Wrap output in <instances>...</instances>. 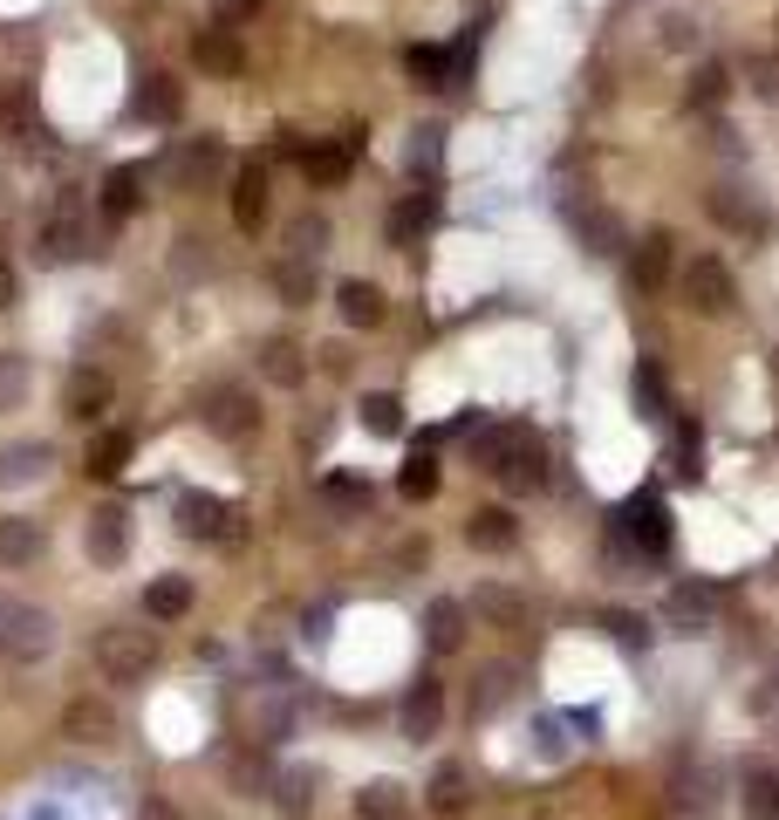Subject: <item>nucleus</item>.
I'll use <instances>...</instances> for the list:
<instances>
[{"label":"nucleus","instance_id":"nucleus-1","mask_svg":"<svg viewBox=\"0 0 779 820\" xmlns=\"http://www.w3.org/2000/svg\"><path fill=\"white\" fill-rule=\"evenodd\" d=\"M96 663H103V677H110V684L151 677V663H158V636L117 623V629H103V636H96Z\"/></svg>","mask_w":779,"mask_h":820},{"label":"nucleus","instance_id":"nucleus-2","mask_svg":"<svg viewBox=\"0 0 779 820\" xmlns=\"http://www.w3.org/2000/svg\"><path fill=\"white\" fill-rule=\"evenodd\" d=\"M684 294H691V308H705V315H732V301H739V288H732V274H724L718 253H697V261L684 267Z\"/></svg>","mask_w":779,"mask_h":820},{"label":"nucleus","instance_id":"nucleus-3","mask_svg":"<svg viewBox=\"0 0 779 820\" xmlns=\"http://www.w3.org/2000/svg\"><path fill=\"white\" fill-rule=\"evenodd\" d=\"M0 643H8V656H48V643H56V629H48V615L41 608H0Z\"/></svg>","mask_w":779,"mask_h":820},{"label":"nucleus","instance_id":"nucleus-4","mask_svg":"<svg viewBox=\"0 0 779 820\" xmlns=\"http://www.w3.org/2000/svg\"><path fill=\"white\" fill-rule=\"evenodd\" d=\"M205 424H213L219 438H247V431L260 424V403H253L247 390H232V383H226V390L205 397Z\"/></svg>","mask_w":779,"mask_h":820},{"label":"nucleus","instance_id":"nucleus-5","mask_svg":"<svg viewBox=\"0 0 779 820\" xmlns=\"http://www.w3.org/2000/svg\"><path fill=\"white\" fill-rule=\"evenodd\" d=\"M622 527H630V541H636L643 554H663V547H670V512H663V499H630V506H622Z\"/></svg>","mask_w":779,"mask_h":820},{"label":"nucleus","instance_id":"nucleus-6","mask_svg":"<svg viewBox=\"0 0 779 820\" xmlns=\"http://www.w3.org/2000/svg\"><path fill=\"white\" fill-rule=\"evenodd\" d=\"M232 512L219 506V499H205V493H185L178 499V527L185 533H199V541H226V533H240V527H226Z\"/></svg>","mask_w":779,"mask_h":820},{"label":"nucleus","instance_id":"nucleus-7","mask_svg":"<svg viewBox=\"0 0 779 820\" xmlns=\"http://www.w3.org/2000/svg\"><path fill=\"white\" fill-rule=\"evenodd\" d=\"M232 219H240V233H260V219H267V171L260 165L232 178Z\"/></svg>","mask_w":779,"mask_h":820},{"label":"nucleus","instance_id":"nucleus-8","mask_svg":"<svg viewBox=\"0 0 779 820\" xmlns=\"http://www.w3.org/2000/svg\"><path fill=\"white\" fill-rule=\"evenodd\" d=\"M103 410H110V376H103V370H75L69 376V418L96 424Z\"/></svg>","mask_w":779,"mask_h":820},{"label":"nucleus","instance_id":"nucleus-9","mask_svg":"<svg viewBox=\"0 0 779 820\" xmlns=\"http://www.w3.org/2000/svg\"><path fill=\"white\" fill-rule=\"evenodd\" d=\"M185 608H192V581L185 575H158V581L144 588V615H151V623H178Z\"/></svg>","mask_w":779,"mask_h":820},{"label":"nucleus","instance_id":"nucleus-10","mask_svg":"<svg viewBox=\"0 0 779 820\" xmlns=\"http://www.w3.org/2000/svg\"><path fill=\"white\" fill-rule=\"evenodd\" d=\"M335 308H343L349 328H376L383 322V288H370V280H343V288H335Z\"/></svg>","mask_w":779,"mask_h":820},{"label":"nucleus","instance_id":"nucleus-11","mask_svg":"<svg viewBox=\"0 0 779 820\" xmlns=\"http://www.w3.org/2000/svg\"><path fill=\"white\" fill-rule=\"evenodd\" d=\"M48 547V533H41V520H0V560H8V568H21V560H35Z\"/></svg>","mask_w":779,"mask_h":820},{"label":"nucleus","instance_id":"nucleus-12","mask_svg":"<svg viewBox=\"0 0 779 820\" xmlns=\"http://www.w3.org/2000/svg\"><path fill=\"white\" fill-rule=\"evenodd\" d=\"M438 718H445V690H438V684H418V690L404 698V738H431Z\"/></svg>","mask_w":779,"mask_h":820},{"label":"nucleus","instance_id":"nucleus-13","mask_svg":"<svg viewBox=\"0 0 779 820\" xmlns=\"http://www.w3.org/2000/svg\"><path fill=\"white\" fill-rule=\"evenodd\" d=\"M356 131L343 137V144H322V150H301V165H308V178H315V185H335V178H349V165H356Z\"/></svg>","mask_w":779,"mask_h":820},{"label":"nucleus","instance_id":"nucleus-14","mask_svg":"<svg viewBox=\"0 0 779 820\" xmlns=\"http://www.w3.org/2000/svg\"><path fill=\"white\" fill-rule=\"evenodd\" d=\"M130 110H137L144 123H171L178 117V83L171 75H144V89L130 96Z\"/></svg>","mask_w":779,"mask_h":820},{"label":"nucleus","instance_id":"nucleus-15","mask_svg":"<svg viewBox=\"0 0 779 820\" xmlns=\"http://www.w3.org/2000/svg\"><path fill=\"white\" fill-rule=\"evenodd\" d=\"M465 533H472V547H492V554L519 541V527H513V512H506V506H486V512H472V527H465Z\"/></svg>","mask_w":779,"mask_h":820},{"label":"nucleus","instance_id":"nucleus-16","mask_svg":"<svg viewBox=\"0 0 779 820\" xmlns=\"http://www.w3.org/2000/svg\"><path fill=\"white\" fill-rule=\"evenodd\" d=\"M123 533H130V512H123V506H103L96 520H89V547H96V560H117V554H123Z\"/></svg>","mask_w":779,"mask_h":820},{"label":"nucleus","instance_id":"nucleus-17","mask_svg":"<svg viewBox=\"0 0 779 820\" xmlns=\"http://www.w3.org/2000/svg\"><path fill=\"white\" fill-rule=\"evenodd\" d=\"M137 205H144V178L137 171H110V178H103V213H110V219H130Z\"/></svg>","mask_w":779,"mask_h":820},{"label":"nucleus","instance_id":"nucleus-18","mask_svg":"<svg viewBox=\"0 0 779 820\" xmlns=\"http://www.w3.org/2000/svg\"><path fill=\"white\" fill-rule=\"evenodd\" d=\"M192 56H199L205 69H219V75H232V69H240V41H232L226 28H205V35L192 41Z\"/></svg>","mask_w":779,"mask_h":820},{"label":"nucleus","instance_id":"nucleus-19","mask_svg":"<svg viewBox=\"0 0 779 820\" xmlns=\"http://www.w3.org/2000/svg\"><path fill=\"white\" fill-rule=\"evenodd\" d=\"M41 472H48V445H8V451H0V485L41 479Z\"/></svg>","mask_w":779,"mask_h":820},{"label":"nucleus","instance_id":"nucleus-20","mask_svg":"<svg viewBox=\"0 0 779 820\" xmlns=\"http://www.w3.org/2000/svg\"><path fill=\"white\" fill-rule=\"evenodd\" d=\"M130 466V438H123V431H103V438L89 445V472L96 479H117Z\"/></svg>","mask_w":779,"mask_h":820},{"label":"nucleus","instance_id":"nucleus-21","mask_svg":"<svg viewBox=\"0 0 779 820\" xmlns=\"http://www.w3.org/2000/svg\"><path fill=\"white\" fill-rule=\"evenodd\" d=\"M745 813H752V820H779V773H766V765H759V773L745 780Z\"/></svg>","mask_w":779,"mask_h":820},{"label":"nucleus","instance_id":"nucleus-22","mask_svg":"<svg viewBox=\"0 0 779 820\" xmlns=\"http://www.w3.org/2000/svg\"><path fill=\"white\" fill-rule=\"evenodd\" d=\"M458 643H465V608L431 602V650H458Z\"/></svg>","mask_w":779,"mask_h":820},{"label":"nucleus","instance_id":"nucleus-23","mask_svg":"<svg viewBox=\"0 0 779 820\" xmlns=\"http://www.w3.org/2000/svg\"><path fill=\"white\" fill-rule=\"evenodd\" d=\"M260 370H267L274 383H301V376H308V363H301L295 342H267V349H260Z\"/></svg>","mask_w":779,"mask_h":820},{"label":"nucleus","instance_id":"nucleus-24","mask_svg":"<svg viewBox=\"0 0 779 820\" xmlns=\"http://www.w3.org/2000/svg\"><path fill=\"white\" fill-rule=\"evenodd\" d=\"M663 267H670V233H649V240L636 246V280H643V288H657Z\"/></svg>","mask_w":779,"mask_h":820},{"label":"nucleus","instance_id":"nucleus-25","mask_svg":"<svg viewBox=\"0 0 779 820\" xmlns=\"http://www.w3.org/2000/svg\"><path fill=\"white\" fill-rule=\"evenodd\" d=\"M431 213H438V205L418 192V198H404L397 205V213H389V240H410V233H424V226H431Z\"/></svg>","mask_w":779,"mask_h":820},{"label":"nucleus","instance_id":"nucleus-26","mask_svg":"<svg viewBox=\"0 0 779 820\" xmlns=\"http://www.w3.org/2000/svg\"><path fill=\"white\" fill-rule=\"evenodd\" d=\"M362 424H370L376 438H397L404 431V403L397 397H362Z\"/></svg>","mask_w":779,"mask_h":820},{"label":"nucleus","instance_id":"nucleus-27","mask_svg":"<svg viewBox=\"0 0 779 820\" xmlns=\"http://www.w3.org/2000/svg\"><path fill=\"white\" fill-rule=\"evenodd\" d=\"M362 820H404V786L376 780L370 793H362Z\"/></svg>","mask_w":779,"mask_h":820},{"label":"nucleus","instance_id":"nucleus-28","mask_svg":"<svg viewBox=\"0 0 779 820\" xmlns=\"http://www.w3.org/2000/svg\"><path fill=\"white\" fill-rule=\"evenodd\" d=\"M397 485H404V499H431L438 493V466H431V458H410Z\"/></svg>","mask_w":779,"mask_h":820},{"label":"nucleus","instance_id":"nucleus-29","mask_svg":"<svg viewBox=\"0 0 779 820\" xmlns=\"http://www.w3.org/2000/svg\"><path fill=\"white\" fill-rule=\"evenodd\" d=\"M431 807H438V813H452V807H465V773H458V765H445V773L431 780Z\"/></svg>","mask_w":779,"mask_h":820},{"label":"nucleus","instance_id":"nucleus-30","mask_svg":"<svg viewBox=\"0 0 779 820\" xmlns=\"http://www.w3.org/2000/svg\"><path fill=\"white\" fill-rule=\"evenodd\" d=\"M636 403H649V418H670V403H663V376H657V363H643V370H636Z\"/></svg>","mask_w":779,"mask_h":820},{"label":"nucleus","instance_id":"nucleus-31","mask_svg":"<svg viewBox=\"0 0 779 820\" xmlns=\"http://www.w3.org/2000/svg\"><path fill=\"white\" fill-rule=\"evenodd\" d=\"M322 240H328V226H322V219H301L295 233H288V246L301 253V261H315V253H322Z\"/></svg>","mask_w":779,"mask_h":820},{"label":"nucleus","instance_id":"nucleus-32","mask_svg":"<svg viewBox=\"0 0 779 820\" xmlns=\"http://www.w3.org/2000/svg\"><path fill=\"white\" fill-rule=\"evenodd\" d=\"M718 96H724V69H718V62H705V69L691 75V102H718Z\"/></svg>","mask_w":779,"mask_h":820},{"label":"nucleus","instance_id":"nucleus-33","mask_svg":"<svg viewBox=\"0 0 779 820\" xmlns=\"http://www.w3.org/2000/svg\"><path fill=\"white\" fill-rule=\"evenodd\" d=\"M670 458H678V466H670V472H697V424H678V445H670Z\"/></svg>","mask_w":779,"mask_h":820},{"label":"nucleus","instance_id":"nucleus-34","mask_svg":"<svg viewBox=\"0 0 779 820\" xmlns=\"http://www.w3.org/2000/svg\"><path fill=\"white\" fill-rule=\"evenodd\" d=\"M75 246H83V240H75V233H69V226L56 219V226H48V233H41V261H69V253H75Z\"/></svg>","mask_w":779,"mask_h":820},{"label":"nucleus","instance_id":"nucleus-35","mask_svg":"<svg viewBox=\"0 0 779 820\" xmlns=\"http://www.w3.org/2000/svg\"><path fill=\"white\" fill-rule=\"evenodd\" d=\"M21 123H28V102H21L14 89H0V131H8V137H21Z\"/></svg>","mask_w":779,"mask_h":820},{"label":"nucleus","instance_id":"nucleus-36","mask_svg":"<svg viewBox=\"0 0 779 820\" xmlns=\"http://www.w3.org/2000/svg\"><path fill=\"white\" fill-rule=\"evenodd\" d=\"M410 69H418V75H445L452 56H445V48H410Z\"/></svg>","mask_w":779,"mask_h":820},{"label":"nucleus","instance_id":"nucleus-37","mask_svg":"<svg viewBox=\"0 0 779 820\" xmlns=\"http://www.w3.org/2000/svg\"><path fill=\"white\" fill-rule=\"evenodd\" d=\"M69 732H110V718H103L96 704H75L69 711Z\"/></svg>","mask_w":779,"mask_h":820},{"label":"nucleus","instance_id":"nucleus-38","mask_svg":"<svg viewBox=\"0 0 779 820\" xmlns=\"http://www.w3.org/2000/svg\"><path fill=\"white\" fill-rule=\"evenodd\" d=\"M609 629L622 636V643H649V629L636 623V615H609Z\"/></svg>","mask_w":779,"mask_h":820},{"label":"nucleus","instance_id":"nucleus-39","mask_svg":"<svg viewBox=\"0 0 779 820\" xmlns=\"http://www.w3.org/2000/svg\"><path fill=\"white\" fill-rule=\"evenodd\" d=\"M280 288H288V294L301 301V294H308V274H301V267H280Z\"/></svg>","mask_w":779,"mask_h":820},{"label":"nucleus","instance_id":"nucleus-40","mask_svg":"<svg viewBox=\"0 0 779 820\" xmlns=\"http://www.w3.org/2000/svg\"><path fill=\"white\" fill-rule=\"evenodd\" d=\"M759 96H779V62H759Z\"/></svg>","mask_w":779,"mask_h":820},{"label":"nucleus","instance_id":"nucleus-41","mask_svg":"<svg viewBox=\"0 0 779 820\" xmlns=\"http://www.w3.org/2000/svg\"><path fill=\"white\" fill-rule=\"evenodd\" d=\"M0 308H14V267L0 261Z\"/></svg>","mask_w":779,"mask_h":820},{"label":"nucleus","instance_id":"nucleus-42","mask_svg":"<svg viewBox=\"0 0 779 820\" xmlns=\"http://www.w3.org/2000/svg\"><path fill=\"white\" fill-rule=\"evenodd\" d=\"M144 820H171V813H165V807H151V813H144Z\"/></svg>","mask_w":779,"mask_h":820}]
</instances>
